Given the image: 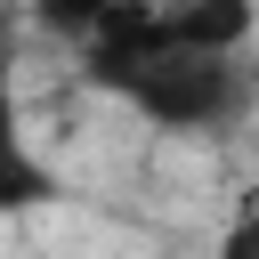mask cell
<instances>
[{"mask_svg":"<svg viewBox=\"0 0 259 259\" xmlns=\"http://www.w3.org/2000/svg\"><path fill=\"white\" fill-rule=\"evenodd\" d=\"M105 97H121L162 138H235L259 113V65L251 49H178V57L130 65Z\"/></svg>","mask_w":259,"mask_h":259,"instance_id":"obj_1","label":"cell"},{"mask_svg":"<svg viewBox=\"0 0 259 259\" xmlns=\"http://www.w3.org/2000/svg\"><path fill=\"white\" fill-rule=\"evenodd\" d=\"M65 186L57 170L32 154L24 138V97H16V49L0 40V219H24V210H49Z\"/></svg>","mask_w":259,"mask_h":259,"instance_id":"obj_2","label":"cell"},{"mask_svg":"<svg viewBox=\"0 0 259 259\" xmlns=\"http://www.w3.org/2000/svg\"><path fill=\"white\" fill-rule=\"evenodd\" d=\"M113 8H121V0H24V24L49 32V40H73V49H81Z\"/></svg>","mask_w":259,"mask_h":259,"instance_id":"obj_3","label":"cell"},{"mask_svg":"<svg viewBox=\"0 0 259 259\" xmlns=\"http://www.w3.org/2000/svg\"><path fill=\"white\" fill-rule=\"evenodd\" d=\"M219 259H259V186L243 194V210H235V227L219 235Z\"/></svg>","mask_w":259,"mask_h":259,"instance_id":"obj_4","label":"cell"},{"mask_svg":"<svg viewBox=\"0 0 259 259\" xmlns=\"http://www.w3.org/2000/svg\"><path fill=\"white\" fill-rule=\"evenodd\" d=\"M0 40H8V8H0Z\"/></svg>","mask_w":259,"mask_h":259,"instance_id":"obj_5","label":"cell"},{"mask_svg":"<svg viewBox=\"0 0 259 259\" xmlns=\"http://www.w3.org/2000/svg\"><path fill=\"white\" fill-rule=\"evenodd\" d=\"M251 8H259V0H251Z\"/></svg>","mask_w":259,"mask_h":259,"instance_id":"obj_6","label":"cell"}]
</instances>
